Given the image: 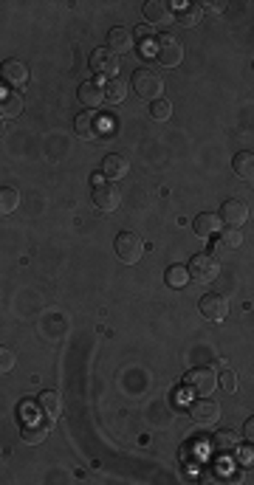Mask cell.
Masks as SVG:
<instances>
[{
    "instance_id": "6da1fadb",
    "label": "cell",
    "mask_w": 254,
    "mask_h": 485,
    "mask_svg": "<svg viewBox=\"0 0 254 485\" xmlns=\"http://www.w3.org/2000/svg\"><path fill=\"white\" fill-rule=\"evenodd\" d=\"M127 85H133L136 96H139V99H147V102H156V99H161V94H164V80H161L156 71H150V68H136Z\"/></svg>"
},
{
    "instance_id": "7a4b0ae2",
    "label": "cell",
    "mask_w": 254,
    "mask_h": 485,
    "mask_svg": "<svg viewBox=\"0 0 254 485\" xmlns=\"http://www.w3.org/2000/svg\"><path fill=\"white\" fill-rule=\"evenodd\" d=\"M153 57H156L158 65L175 68V65L184 62V45H181L172 34H161V37H156V43H153Z\"/></svg>"
},
{
    "instance_id": "f1b7e54d",
    "label": "cell",
    "mask_w": 254,
    "mask_h": 485,
    "mask_svg": "<svg viewBox=\"0 0 254 485\" xmlns=\"http://www.w3.org/2000/svg\"><path fill=\"white\" fill-rule=\"evenodd\" d=\"M218 384H221V387H223V389H226L229 395H232V392H237V375H234V373H232L229 367H226V370H221V375H218Z\"/></svg>"
},
{
    "instance_id": "83f0119b",
    "label": "cell",
    "mask_w": 254,
    "mask_h": 485,
    "mask_svg": "<svg viewBox=\"0 0 254 485\" xmlns=\"http://www.w3.org/2000/svg\"><path fill=\"white\" fill-rule=\"evenodd\" d=\"M150 116L156 121H167L172 116V105L167 99H156V102H150Z\"/></svg>"
},
{
    "instance_id": "8fae6325",
    "label": "cell",
    "mask_w": 254,
    "mask_h": 485,
    "mask_svg": "<svg viewBox=\"0 0 254 485\" xmlns=\"http://www.w3.org/2000/svg\"><path fill=\"white\" fill-rule=\"evenodd\" d=\"M198 311L204 313V319L209 322H223L226 313H229V299L223 294H207L201 302H198Z\"/></svg>"
},
{
    "instance_id": "4316f807",
    "label": "cell",
    "mask_w": 254,
    "mask_h": 485,
    "mask_svg": "<svg viewBox=\"0 0 254 485\" xmlns=\"http://www.w3.org/2000/svg\"><path fill=\"white\" fill-rule=\"evenodd\" d=\"M212 443H215V449H218V452H234V449H237V435H234L232 429H223V432H218V435H215V440H212Z\"/></svg>"
},
{
    "instance_id": "52a82bcc",
    "label": "cell",
    "mask_w": 254,
    "mask_h": 485,
    "mask_svg": "<svg viewBox=\"0 0 254 485\" xmlns=\"http://www.w3.org/2000/svg\"><path fill=\"white\" fill-rule=\"evenodd\" d=\"M189 418H193V424H198L201 429H209L221 421V406H218V401H209V395H207L189 406Z\"/></svg>"
},
{
    "instance_id": "836d02e7",
    "label": "cell",
    "mask_w": 254,
    "mask_h": 485,
    "mask_svg": "<svg viewBox=\"0 0 254 485\" xmlns=\"http://www.w3.org/2000/svg\"><path fill=\"white\" fill-rule=\"evenodd\" d=\"M251 432H254V418H248V424H246V438L251 440Z\"/></svg>"
},
{
    "instance_id": "7c38bea8",
    "label": "cell",
    "mask_w": 254,
    "mask_h": 485,
    "mask_svg": "<svg viewBox=\"0 0 254 485\" xmlns=\"http://www.w3.org/2000/svg\"><path fill=\"white\" fill-rule=\"evenodd\" d=\"M74 130L80 138H85V142H94V138L102 135V119L96 116V110H85L74 119Z\"/></svg>"
},
{
    "instance_id": "d590c367",
    "label": "cell",
    "mask_w": 254,
    "mask_h": 485,
    "mask_svg": "<svg viewBox=\"0 0 254 485\" xmlns=\"http://www.w3.org/2000/svg\"><path fill=\"white\" fill-rule=\"evenodd\" d=\"M0 133H3V119H0Z\"/></svg>"
},
{
    "instance_id": "4dcf8cb0",
    "label": "cell",
    "mask_w": 254,
    "mask_h": 485,
    "mask_svg": "<svg viewBox=\"0 0 254 485\" xmlns=\"http://www.w3.org/2000/svg\"><path fill=\"white\" fill-rule=\"evenodd\" d=\"M136 37H139V40H144V43H147V40H150V37H153V26H139V29H136Z\"/></svg>"
},
{
    "instance_id": "d6986e66",
    "label": "cell",
    "mask_w": 254,
    "mask_h": 485,
    "mask_svg": "<svg viewBox=\"0 0 254 485\" xmlns=\"http://www.w3.org/2000/svg\"><path fill=\"white\" fill-rule=\"evenodd\" d=\"M23 113V99L17 91H0V119H17Z\"/></svg>"
},
{
    "instance_id": "e575fe53",
    "label": "cell",
    "mask_w": 254,
    "mask_h": 485,
    "mask_svg": "<svg viewBox=\"0 0 254 485\" xmlns=\"http://www.w3.org/2000/svg\"><path fill=\"white\" fill-rule=\"evenodd\" d=\"M226 367H229V364H226L223 359H215V367H212V370H226Z\"/></svg>"
},
{
    "instance_id": "e0dca14e",
    "label": "cell",
    "mask_w": 254,
    "mask_h": 485,
    "mask_svg": "<svg viewBox=\"0 0 254 485\" xmlns=\"http://www.w3.org/2000/svg\"><path fill=\"white\" fill-rule=\"evenodd\" d=\"M48 432H51V424L40 421V418L23 421V426H20V435H23V440H26L29 446H40V443H45Z\"/></svg>"
},
{
    "instance_id": "f546056e",
    "label": "cell",
    "mask_w": 254,
    "mask_h": 485,
    "mask_svg": "<svg viewBox=\"0 0 254 485\" xmlns=\"http://www.w3.org/2000/svg\"><path fill=\"white\" fill-rule=\"evenodd\" d=\"M17 364V356L9 348H0V373H12Z\"/></svg>"
},
{
    "instance_id": "7402d4cb",
    "label": "cell",
    "mask_w": 254,
    "mask_h": 485,
    "mask_svg": "<svg viewBox=\"0 0 254 485\" xmlns=\"http://www.w3.org/2000/svg\"><path fill=\"white\" fill-rule=\"evenodd\" d=\"M102 94H105V102H110V105H119V102H124L127 99V82L124 80H107V82H102Z\"/></svg>"
},
{
    "instance_id": "9a60e30c",
    "label": "cell",
    "mask_w": 254,
    "mask_h": 485,
    "mask_svg": "<svg viewBox=\"0 0 254 485\" xmlns=\"http://www.w3.org/2000/svg\"><path fill=\"white\" fill-rule=\"evenodd\" d=\"M107 48L119 57V54H127V51H133V31L130 29H124V26H113L107 31Z\"/></svg>"
},
{
    "instance_id": "44dd1931",
    "label": "cell",
    "mask_w": 254,
    "mask_h": 485,
    "mask_svg": "<svg viewBox=\"0 0 254 485\" xmlns=\"http://www.w3.org/2000/svg\"><path fill=\"white\" fill-rule=\"evenodd\" d=\"M170 6H175V3H170ZM184 29H193V26H198L201 20H204V9H201V3H184V6H178V17H175Z\"/></svg>"
},
{
    "instance_id": "2e32d148",
    "label": "cell",
    "mask_w": 254,
    "mask_h": 485,
    "mask_svg": "<svg viewBox=\"0 0 254 485\" xmlns=\"http://www.w3.org/2000/svg\"><path fill=\"white\" fill-rule=\"evenodd\" d=\"M77 99H80V102H82L88 110L102 107V102H105L102 82H99V80H88V82H82V85H80V91H77Z\"/></svg>"
},
{
    "instance_id": "cb8c5ba5",
    "label": "cell",
    "mask_w": 254,
    "mask_h": 485,
    "mask_svg": "<svg viewBox=\"0 0 254 485\" xmlns=\"http://www.w3.org/2000/svg\"><path fill=\"white\" fill-rule=\"evenodd\" d=\"M232 167H234L237 178L251 181V175H254V156H251V153H237L234 161H232Z\"/></svg>"
},
{
    "instance_id": "ac0fdd59",
    "label": "cell",
    "mask_w": 254,
    "mask_h": 485,
    "mask_svg": "<svg viewBox=\"0 0 254 485\" xmlns=\"http://www.w3.org/2000/svg\"><path fill=\"white\" fill-rule=\"evenodd\" d=\"M127 170H130V164H127L124 156L110 153V156H105V161H102V175H105L107 181H119V178H124Z\"/></svg>"
},
{
    "instance_id": "9c48e42d",
    "label": "cell",
    "mask_w": 254,
    "mask_h": 485,
    "mask_svg": "<svg viewBox=\"0 0 254 485\" xmlns=\"http://www.w3.org/2000/svg\"><path fill=\"white\" fill-rule=\"evenodd\" d=\"M0 77H3L6 85H12V91H20L29 82V65L23 59H6L0 65Z\"/></svg>"
},
{
    "instance_id": "603a6c76",
    "label": "cell",
    "mask_w": 254,
    "mask_h": 485,
    "mask_svg": "<svg viewBox=\"0 0 254 485\" xmlns=\"http://www.w3.org/2000/svg\"><path fill=\"white\" fill-rule=\"evenodd\" d=\"M20 206V195L12 186H0V215H12Z\"/></svg>"
},
{
    "instance_id": "ba28073f",
    "label": "cell",
    "mask_w": 254,
    "mask_h": 485,
    "mask_svg": "<svg viewBox=\"0 0 254 485\" xmlns=\"http://www.w3.org/2000/svg\"><path fill=\"white\" fill-rule=\"evenodd\" d=\"M121 203V192L113 181H102V184H94V206L99 212H116Z\"/></svg>"
},
{
    "instance_id": "d6a6232c",
    "label": "cell",
    "mask_w": 254,
    "mask_h": 485,
    "mask_svg": "<svg viewBox=\"0 0 254 485\" xmlns=\"http://www.w3.org/2000/svg\"><path fill=\"white\" fill-rule=\"evenodd\" d=\"M240 460H243L246 465H251V449H243V452H240Z\"/></svg>"
},
{
    "instance_id": "30bf717a",
    "label": "cell",
    "mask_w": 254,
    "mask_h": 485,
    "mask_svg": "<svg viewBox=\"0 0 254 485\" xmlns=\"http://www.w3.org/2000/svg\"><path fill=\"white\" fill-rule=\"evenodd\" d=\"M218 218H221L223 226H234V229H240V226L248 221V206H246L240 197H229V200L221 206Z\"/></svg>"
},
{
    "instance_id": "1f68e13d",
    "label": "cell",
    "mask_w": 254,
    "mask_h": 485,
    "mask_svg": "<svg viewBox=\"0 0 254 485\" xmlns=\"http://www.w3.org/2000/svg\"><path fill=\"white\" fill-rule=\"evenodd\" d=\"M201 9H209V12H223V9H226V3H207V6H201Z\"/></svg>"
},
{
    "instance_id": "5b68a950",
    "label": "cell",
    "mask_w": 254,
    "mask_h": 485,
    "mask_svg": "<svg viewBox=\"0 0 254 485\" xmlns=\"http://www.w3.org/2000/svg\"><path fill=\"white\" fill-rule=\"evenodd\" d=\"M215 387H218V373L212 367H195V370L186 373V389L195 392L198 398L212 395Z\"/></svg>"
},
{
    "instance_id": "5bb4252c",
    "label": "cell",
    "mask_w": 254,
    "mask_h": 485,
    "mask_svg": "<svg viewBox=\"0 0 254 485\" xmlns=\"http://www.w3.org/2000/svg\"><path fill=\"white\" fill-rule=\"evenodd\" d=\"M37 412L43 415L45 421H57L59 415H62V398H59V392H54V389L40 392V398H37Z\"/></svg>"
},
{
    "instance_id": "4fadbf2b",
    "label": "cell",
    "mask_w": 254,
    "mask_h": 485,
    "mask_svg": "<svg viewBox=\"0 0 254 485\" xmlns=\"http://www.w3.org/2000/svg\"><path fill=\"white\" fill-rule=\"evenodd\" d=\"M144 17H147V26H167L170 20H175L172 6L167 3V0H147V3H144Z\"/></svg>"
},
{
    "instance_id": "d4e9b609",
    "label": "cell",
    "mask_w": 254,
    "mask_h": 485,
    "mask_svg": "<svg viewBox=\"0 0 254 485\" xmlns=\"http://www.w3.org/2000/svg\"><path fill=\"white\" fill-rule=\"evenodd\" d=\"M164 283L170 288H184L189 283V274H186V265H170L167 274H164Z\"/></svg>"
},
{
    "instance_id": "8992f818",
    "label": "cell",
    "mask_w": 254,
    "mask_h": 485,
    "mask_svg": "<svg viewBox=\"0 0 254 485\" xmlns=\"http://www.w3.org/2000/svg\"><path fill=\"white\" fill-rule=\"evenodd\" d=\"M119 65H121L119 57H116L107 45L91 51V71H94V74L107 77V80H116V77H119Z\"/></svg>"
},
{
    "instance_id": "ffe728a7",
    "label": "cell",
    "mask_w": 254,
    "mask_h": 485,
    "mask_svg": "<svg viewBox=\"0 0 254 485\" xmlns=\"http://www.w3.org/2000/svg\"><path fill=\"white\" fill-rule=\"evenodd\" d=\"M221 218L218 215H212V212H201L198 218H195V223H193V229H195V234L198 237H215L218 232H221Z\"/></svg>"
},
{
    "instance_id": "484cf974",
    "label": "cell",
    "mask_w": 254,
    "mask_h": 485,
    "mask_svg": "<svg viewBox=\"0 0 254 485\" xmlns=\"http://www.w3.org/2000/svg\"><path fill=\"white\" fill-rule=\"evenodd\" d=\"M240 243H243L240 229H234V226H221V237H218V246H221V248H237Z\"/></svg>"
},
{
    "instance_id": "3957f363",
    "label": "cell",
    "mask_w": 254,
    "mask_h": 485,
    "mask_svg": "<svg viewBox=\"0 0 254 485\" xmlns=\"http://www.w3.org/2000/svg\"><path fill=\"white\" fill-rule=\"evenodd\" d=\"M221 271V262L215 254H195L193 260H189L186 265V274H189V280H195V283H212L215 276Z\"/></svg>"
},
{
    "instance_id": "277c9868",
    "label": "cell",
    "mask_w": 254,
    "mask_h": 485,
    "mask_svg": "<svg viewBox=\"0 0 254 485\" xmlns=\"http://www.w3.org/2000/svg\"><path fill=\"white\" fill-rule=\"evenodd\" d=\"M142 254H144V243H142L139 234H133V232L116 234V257H119L121 262L136 265V262L142 260Z\"/></svg>"
}]
</instances>
